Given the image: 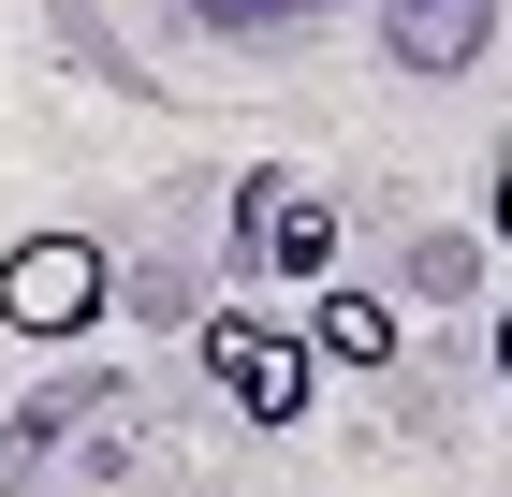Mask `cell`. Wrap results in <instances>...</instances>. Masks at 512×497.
Returning <instances> with one entry per match:
<instances>
[{
	"label": "cell",
	"mask_w": 512,
	"mask_h": 497,
	"mask_svg": "<svg viewBox=\"0 0 512 497\" xmlns=\"http://www.w3.org/2000/svg\"><path fill=\"white\" fill-rule=\"evenodd\" d=\"M103 293H118V264H103V234H74V220H44V234L0 249V337H30V351L88 337Z\"/></svg>",
	"instance_id": "cell-1"
},
{
	"label": "cell",
	"mask_w": 512,
	"mask_h": 497,
	"mask_svg": "<svg viewBox=\"0 0 512 497\" xmlns=\"http://www.w3.org/2000/svg\"><path fill=\"white\" fill-rule=\"evenodd\" d=\"M191 366L220 381V410H235V424H264V439H293V424L322 410L308 337H293V322H249V307H220V322H205V337H191Z\"/></svg>",
	"instance_id": "cell-2"
},
{
	"label": "cell",
	"mask_w": 512,
	"mask_h": 497,
	"mask_svg": "<svg viewBox=\"0 0 512 497\" xmlns=\"http://www.w3.org/2000/svg\"><path fill=\"white\" fill-rule=\"evenodd\" d=\"M235 249H249L264 278H293V293H322L352 234H337V191H322V176H293V161H249V176H235Z\"/></svg>",
	"instance_id": "cell-3"
},
{
	"label": "cell",
	"mask_w": 512,
	"mask_h": 497,
	"mask_svg": "<svg viewBox=\"0 0 512 497\" xmlns=\"http://www.w3.org/2000/svg\"><path fill=\"white\" fill-rule=\"evenodd\" d=\"M308 366H337V381L395 366V307H381V293H352V278H322V293H308Z\"/></svg>",
	"instance_id": "cell-4"
},
{
	"label": "cell",
	"mask_w": 512,
	"mask_h": 497,
	"mask_svg": "<svg viewBox=\"0 0 512 497\" xmlns=\"http://www.w3.org/2000/svg\"><path fill=\"white\" fill-rule=\"evenodd\" d=\"M483 234L512 249V132H498V191H483Z\"/></svg>",
	"instance_id": "cell-5"
},
{
	"label": "cell",
	"mask_w": 512,
	"mask_h": 497,
	"mask_svg": "<svg viewBox=\"0 0 512 497\" xmlns=\"http://www.w3.org/2000/svg\"><path fill=\"white\" fill-rule=\"evenodd\" d=\"M498 381H512V307H498Z\"/></svg>",
	"instance_id": "cell-6"
}]
</instances>
